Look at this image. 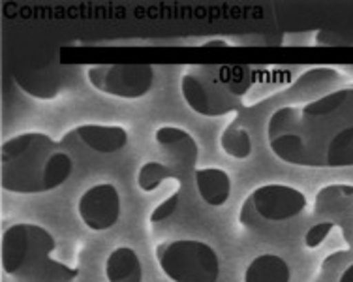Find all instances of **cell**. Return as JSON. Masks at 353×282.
I'll return each mask as SVG.
<instances>
[{
	"instance_id": "obj_4",
	"label": "cell",
	"mask_w": 353,
	"mask_h": 282,
	"mask_svg": "<svg viewBox=\"0 0 353 282\" xmlns=\"http://www.w3.org/2000/svg\"><path fill=\"white\" fill-rule=\"evenodd\" d=\"M239 68L220 64H192L181 76L184 103L197 115L224 117L243 110V97L250 77H235Z\"/></svg>"
},
{
	"instance_id": "obj_10",
	"label": "cell",
	"mask_w": 353,
	"mask_h": 282,
	"mask_svg": "<svg viewBox=\"0 0 353 282\" xmlns=\"http://www.w3.org/2000/svg\"><path fill=\"white\" fill-rule=\"evenodd\" d=\"M68 79V70L61 62H43L38 66L17 68L14 72V81L25 94L36 100H54L61 94Z\"/></svg>"
},
{
	"instance_id": "obj_7",
	"label": "cell",
	"mask_w": 353,
	"mask_h": 282,
	"mask_svg": "<svg viewBox=\"0 0 353 282\" xmlns=\"http://www.w3.org/2000/svg\"><path fill=\"white\" fill-rule=\"evenodd\" d=\"M88 85L105 97L139 100L154 85V66L149 62H111L90 64L85 72Z\"/></svg>"
},
{
	"instance_id": "obj_19",
	"label": "cell",
	"mask_w": 353,
	"mask_h": 282,
	"mask_svg": "<svg viewBox=\"0 0 353 282\" xmlns=\"http://www.w3.org/2000/svg\"><path fill=\"white\" fill-rule=\"evenodd\" d=\"M176 205H179V190H175V192L171 194L170 198H165V200H163L160 205L154 207V211L150 213L149 221L152 222V224H158V222L168 221L171 214L176 211Z\"/></svg>"
},
{
	"instance_id": "obj_20",
	"label": "cell",
	"mask_w": 353,
	"mask_h": 282,
	"mask_svg": "<svg viewBox=\"0 0 353 282\" xmlns=\"http://www.w3.org/2000/svg\"><path fill=\"white\" fill-rule=\"evenodd\" d=\"M339 282H353V263H350V265L342 271Z\"/></svg>"
},
{
	"instance_id": "obj_15",
	"label": "cell",
	"mask_w": 353,
	"mask_h": 282,
	"mask_svg": "<svg viewBox=\"0 0 353 282\" xmlns=\"http://www.w3.org/2000/svg\"><path fill=\"white\" fill-rule=\"evenodd\" d=\"M220 149L230 159H250L252 149H254L250 132L246 130L245 126L239 123V121H231L224 130H222V134H220Z\"/></svg>"
},
{
	"instance_id": "obj_14",
	"label": "cell",
	"mask_w": 353,
	"mask_h": 282,
	"mask_svg": "<svg viewBox=\"0 0 353 282\" xmlns=\"http://www.w3.org/2000/svg\"><path fill=\"white\" fill-rule=\"evenodd\" d=\"M245 282H292V268L282 256L265 252L246 265Z\"/></svg>"
},
{
	"instance_id": "obj_11",
	"label": "cell",
	"mask_w": 353,
	"mask_h": 282,
	"mask_svg": "<svg viewBox=\"0 0 353 282\" xmlns=\"http://www.w3.org/2000/svg\"><path fill=\"white\" fill-rule=\"evenodd\" d=\"M154 141L163 151L165 157H170L175 164L183 168H196L199 159V145L190 132L184 130L181 126L163 124L154 132Z\"/></svg>"
},
{
	"instance_id": "obj_17",
	"label": "cell",
	"mask_w": 353,
	"mask_h": 282,
	"mask_svg": "<svg viewBox=\"0 0 353 282\" xmlns=\"http://www.w3.org/2000/svg\"><path fill=\"white\" fill-rule=\"evenodd\" d=\"M316 43L325 48H353V28L327 27L316 32Z\"/></svg>"
},
{
	"instance_id": "obj_1",
	"label": "cell",
	"mask_w": 353,
	"mask_h": 282,
	"mask_svg": "<svg viewBox=\"0 0 353 282\" xmlns=\"http://www.w3.org/2000/svg\"><path fill=\"white\" fill-rule=\"evenodd\" d=\"M272 154L295 168H353V81L342 76L310 98L280 103L267 119Z\"/></svg>"
},
{
	"instance_id": "obj_8",
	"label": "cell",
	"mask_w": 353,
	"mask_h": 282,
	"mask_svg": "<svg viewBox=\"0 0 353 282\" xmlns=\"http://www.w3.org/2000/svg\"><path fill=\"white\" fill-rule=\"evenodd\" d=\"M130 134L121 124L85 123L77 124L62 136L66 151H88L94 154H113L128 145Z\"/></svg>"
},
{
	"instance_id": "obj_5",
	"label": "cell",
	"mask_w": 353,
	"mask_h": 282,
	"mask_svg": "<svg viewBox=\"0 0 353 282\" xmlns=\"http://www.w3.org/2000/svg\"><path fill=\"white\" fill-rule=\"evenodd\" d=\"M162 273L171 282H222L220 256L209 243L175 239L154 250Z\"/></svg>"
},
{
	"instance_id": "obj_9",
	"label": "cell",
	"mask_w": 353,
	"mask_h": 282,
	"mask_svg": "<svg viewBox=\"0 0 353 282\" xmlns=\"http://www.w3.org/2000/svg\"><path fill=\"white\" fill-rule=\"evenodd\" d=\"M77 214L88 230L105 232L121 219V194L111 183L88 186L77 200Z\"/></svg>"
},
{
	"instance_id": "obj_12",
	"label": "cell",
	"mask_w": 353,
	"mask_h": 282,
	"mask_svg": "<svg viewBox=\"0 0 353 282\" xmlns=\"http://www.w3.org/2000/svg\"><path fill=\"white\" fill-rule=\"evenodd\" d=\"M194 183L201 201L209 207H222L230 200L231 177L222 168H197L194 172Z\"/></svg>"
},
{
	"instance_id": "obj_2",
	"label": "cell",
	"mask_w": 353,
	"mask_h": 282,
	"mask_svg": "<svg viewBox=\"0 0 353 282\" xmlns=\"http://www.w3.org/2000/svg\"><path fill=\"white\" fill-rule=\"evenodd\" d=\"M72 173V154L46 132H21L0 147V183L10 194L38 196L53 192Z\"/></svg>"
},
{
	"instance_id": "obj_13",
	"label": "cell",
	"mask_w": 353,
	"mask_h": 282,
	"mask_svg": "<svg viewBox=\"0 0 353 282\" xmlns=\"http://www.w3.org/2000/svg\"><path fill=\"white\" fill-rule=\"evenodd\" d=\"M108 282H143V265L132 247H117L105 260Z\"/></svg>"
},
{
	"instance_id": "obj_18",
	"label": "cell",
	"mask_w": 353,
	"mask_h": 282,
	"mask_svg": "<svg viewBox=\"0 0 353 282\" xmlns=\"http://www.w3.org/2000/svg\"><path fill=\"white\" fill-rule=\"evenodd\" d=\"M336 226L333 221H321L316 222L308 232L305 234V247L306 248H318L321 247V243L325 241L327 237L331 235L333 232V228Z\"/></svg>"
},
{
	"instance_id": "obj_3",
	"label": "cell",
	"mask_w": 353,
	"mask_h": 282,
	"mask_svg": "<svg viewBox=\"0 0 353 282\" xmlns=\"http://www.w3.org/2000/svg\"><path fill=\"white\" fill-rule=\"evenodd\" d=\"M57 241L48 228L17 222L2 235V271L12 282H74L79 268L53 258Z\"/></svg>"
},
{
	"instance_id": "obj_6",
	"label": "cell",
	"mask_w": 353,
	"mask_h": 282,
	"mask_svg": "<svg viewBox=\"0 0 353 282\" xmlns=\"http://www.w3.org/2000/svg\"><path fill=\"white\" fill-rule=\"evenodd\" d=\"M308 205L299 188L282 183H267L252 190L239 211V222L250 228L256 224H279L299 216Z\"/></svg>"
},
{
	"instance_id": "obj_16",
	"label": "cell",
	"mask_w": 353,
	"mask_h": 282,
	"mask_svg": "<svg viewBox=\"0 0 353 282\" xmlns=\"http://www.w3.org/2000/svg\"><path fill=\"white\" fill-rule=\"evenodd\" d=\"M170 168L162 162H158V160H149V162H145L139 168V172H137V186L141 188L143 192H154L160 188L163 181L170 179Z\"/></svg>"
}]
</instances>
